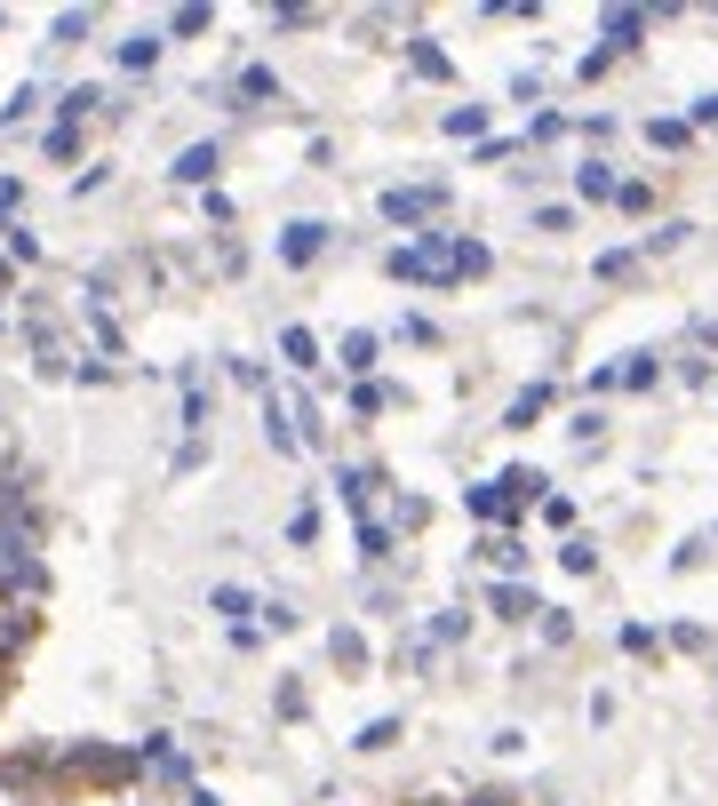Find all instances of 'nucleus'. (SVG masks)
I'll use <instances>...</instances> for the list:
<instances>
[{
  "instance_id": "f257e3e1",
  "label": "nucleus",
  "mask_w": 718,
  "mask_h": 806,
  "mask_svg": "<svg viewBox=\"0 0 718 806\" xmlns=\"http://www.w3.org/2000/svg\"><path fill=\"white\" fill-rule=\"evenodd\" d=\"M32 544H41V535H32V519H0V591H41V559H32Z\"/></svg>"
},
{
  "instance_id": "f03ea898",
  "label": "nucleus",
  "mask_w": 718,
  "mask_h": 806,
  "mask_svg": "<svg viewBox=\"0 0 718 806\" xmlns=\"http://www.w3.org/2000/svg\"><path fill=\"white\" fill-rule=\"evenodd\" d=\"M439 200H448V192H439V184H392L384 200H375V208H384L392 224H424V216L439 208Z\"/></svg>"
},
{
  "instance_id": "7ed1b4c3",
  "label": "nucleus",
  "mask_w": 718,
  "mask_h": 806,
  "mask_svg": "<svg viewBox=\"0 0 718 806\" xmlns=\"http://www.w3.org/2000/svg\"><path fill=\"white\" fill-rule=\"evenodd\" d=\"M320 248H328V224H320V216H296V224L280 232V264H312Z\"/></svg>"
},
{
  "instance_id": "20e7f679",
  "label": "nucleus",
  "mask_w": 718,
  "mask_h": 806,
  "mask_svg": "<svg viewBox=\"0 0 718 806\" xmlns=\"http://www.w3.org/2000/svg\"><path fill=\"white\" fill-rule=\"evenodd\" d=\"M646 24H655V9H607V17H599L607 56H614V49H639V32H646Z\"/></svg>"
},
{
  "instance_id": "39448f33",
  "label": "nucleus",
  "mask_w": 718,
  "mask_h": 806,
  "mask_svg": "<svg viewBox=\"0 0 718 806\" xmlns=\"http://www.w3.org/2000/svg\"><path fill=\"white\" fill-rule=\"evenodd\" d=\"M216 168H224V152H216V144H192V152H176V168H168V176H176V184H208Z\"/></svg>"
},
{
  "instance_id": "423d86ee",
  "label": "nucleus",
  "mask_w": 718,
  "mask_h": 806,
  "mask_svg": "<svg viewBox=\"0 0 718 806\" xmlns=\"http://www.w3.org/2000/svg\"><path fill=\"white\" fill-rule=\"evenodd\" d=\"M575 192H583V200H623V184H614L607 160H583V168H575Z\"/></svg>"
},
{
  "instance_id": "0eeeda50",
  "label": "nucleus",
  "mask_w": 718,
  "mask_h": 806,
  "mask_svg": "<svg viewBox=\"0 0 718 806\" xmlns=\"http://www.w3.org/2000/svg\"><path fill=\"white\" fill-rule=\"evenodd\" d=\"M160 49H168V32H136V41H120V64H128V73H152Z\"/></svg>"
},
{
  "instance_id": "6e6552de",
  "label": "nucleus",
  "mask_w": 718,
  "mask_h": 806,
  "mask_svg": "<svg viewBox=\"0 0 718 806\" xmlns=\"http://www.w3.org/2000/svg\"><path fill=\"white\" fill-rule=\"evenodd\" d=\"M280 359L312 376V367H320V335H312V327H288V335H280Z\"/></svg>"
},
{
  "instance_id": "1a4fd4ad",
  "label": "nucleus",
  "mask_w": 718,
  "mask_h": 806,
  "mask_svg": "<svg viewBox=\"0 0 718 806\" xmlns=\"http://www.w3.org/2000/svg\"><path fill=\"white\" fill-rule=\"evenodd\" d=\"M543 408H551V384H527V391H519V399H511V408H503V423H511V431H527V423H535Z\"/></svg>"
},
{
  "instance_id": "9d476101",
  "label": "nucleus",
  "mask_w": 718,
  "mask_h": 806,
  "mask_svg": "<svg viewBox=\"0 0 718 806\" xmlns=\"http://www.w3.org/2000/svg\"><path fill=\"white\" fill-rule=\"evenodd\" d=\"M271 96H280V73H271V64H248V73H239V105H271Z\"/></svg>"
},
{
  "instance_id": "9b49d317",
  "label": "nucleus",
  "mask_w": 718,
  "mask_h": 806,
  "mask_svg": "<svg viewBox=\"0 0 718 806\" xmlns=\"http://www.w3.org/2000/svg\"><path fill=\"white\" fill-rule=\"evenodd\" d=\"M495 487H503L511 503H535V495H543V472H527V463H519V472H503Z\"/></svg>"
},
{
  "instance_id": "f8f14e48",
  "label": "nucleus",
  "mask_w": 718,
  "mask_h": 806,
  "mask_svg": "<svg viewBox=\"0 0 718 806\" xmlns=\"http://www.w3.org/2000/svg\"><path fill=\"white\" fill-rule=\"evenodd\" d=\"M96 105H105V96H96V88H64V105H56L64 120H56V128H73V120H88Z\"/></svg>"
},
{
  "instance_id": "ddd939ff",
  "label": "nucleus",
  "mask_w": 718,
  "mask_h": 806,
  "mask_svg": "<svg viewBox=\"0 0 718 806\" xmlns=\"http://www.w3.org/2000/svg\"><path fill=\"white\" fill-rule=\"evenodd\" d=\"M407 64H416L424 80H448V56H439L431 41H407Z\"/></svg>"
},
{
  "instance_id": "4468645a",
  "label": "nucleus",
  "mask_w": 718,
  "mask_h": 806,
  "mask_svg": "<svg viewBox=\"0 0 718 806\" xmlns=\"http://www.w3.org/2000/svg\"><path fill=\"white\" fill-rule=\"evenodd\" d=\"M208 24H216V9H208V0H184V9L168 17V32H208Z\"/></svg>"
},
{
  "instance_id": "2eb2a0df",
  "label": "nucleus",
  "mask_w": 718,
  "mask_h": 806,
  "mask_svg": "<svg viewBox=\"0 0 718 806\" xmlns=\"http://www.w3.org/2000/svg\"><path fill=\"white\" fill-rule=\"evenodd\" d=\"M463 503H471V512H479V519H503V512H511V495H503L495 480H487V487H471Z\"/></svg>"
},
{
  "instance_id": "dca6fc26",
  "label": "nucleus",
  "mask_w": 718,
  "mask_h": 806,
  "mask_svg": "<svg viewBox=\"0 0 718 806\" xmlns=\"http://www.w3.org/2000/svg\"><path fill=\"white\" fill-rule=\"evenodd\" d=\"M344 367L367 384V367H375V335H344Z\"/></svg>"
},
{
  "instance_id": "f3484780",
  "label": "nucleus",
  "mask_w": 718,
  "mask_h": 806,
  "mask_svg": "<svg viewBox=\"0 0 718 806\" xmlns=\"http://www.w3.org/2000/svg\"><path fill=\"white\" fill-rule=\"evenodd\" d=\"M687 137H695L687 120H646V144H663V152H678V144H687Z\"/></svg>"
},
{
  "instance_id": "a211bd4d",
  "label": "nucleus",
  "mask_w": 718,
  "mask_h": 806,
  "mask_svg": "<svg viewBox=\"0 0 718 806\" xmlns=\"http://www.w3.org/2000/svg\"><path fill=\"white\" fill-rule=\"evenodd\" d=\"M655 376H663V367H655V352H631V359H623V384H631V391H646Z\"/></svg>"
},
{
  "instance_id": "6ab92c4d",
  "label": "nucleus",
  "mask_w": 718,
  "mask_h": 806,
  "mask_svg": "<svg viewBox=\"0 0 718 806\" xmlns=\"http://www.w3.org/2000/svg\"><path fill=\"white\" fill-rule=\"evenodd\" d=\"M495 615H535V591H519V583H495Z\"/></svg>"
},
{
  "instance_id": "aec40b11",
  "label": "nucleus",
  "mask_w": 718,
  "mask_h": 806,
  "mask_svg": "<svg viewBox=\"0 0 718 806\" xmlns=\"http://www.w3.org/2000/svg\"><path fill=\"white\" fill-rule=\"evenodd\" d=\"M479 272H487V248H479V240H456V280H479Z\"/></svg>"
},
{
  "instance_id": "412c9836",
  "label": "nucleus",
  "mask_w": 718,
  "mask_h": 806,
  "mask_svg": "<svg viewBox=\"0 0 718 806\" xmlns=\"http://www.w3.org/2000/svg\"><path fill=\"white\" fill-rule=\"evenodd\" d=\"M479 128H487V105H456L448 112V137H479Z\"/></svg>"
},
{
  "instance_id": "4be33fe9",
  "label": "nucleus",
  "mask_w": 718,
  "mask_h": 806,
  "mask_svg": "<svg viewBox=\"0 0 718 806\" xmlns=\"http://www.w3.org/2000/svg\"><path fill=\"white\" fill-rule=\"evenodd\" d=\"M559 567H567V576H591V567H599V551H591V544H583V535H575V544H567V551H559Z\"/></svg>"
},
{
  "instance_id": "5701e85b",
  "label": "nucleus",
  "mask_w": 718,
  "mask_h": 806,
  "mask_svg": "<svg viewBox=\"0 0 718 806\" xmlns=\"http://www.w3.org/2000/svg\"><path fill=\"white\" fill-rule=\"evenodd\" d=\"M360 551H367V559H392V527H375V519H360Z\"/></svg>"
},
{
  "instance_id": "b1692460",
  "label": "nucleus",
  "mask_w": 718,
  "mask_h": 806,
  "mask_svg": "<svg viewBox=\"0 0 718 806\" xmlns=\"http://www.w3.org/2000/svg\"><path fill=\"white\" fill-rule=\"evenodd\" d=\"M208 608H216V615H248V591H239V583H216Z\"/></svg>"
},
{
  "instance_id": "393cba45",
  "label": "nucleus",
  "mask_w": 718,
  "mask_h": 806,
  "mask_svg": "<svg viewBox=\"0 0 718 806\" xmlns=\"http://www.w3.org/2000/svg\"><path fill=\"white\" fill-rule=\"evenodd\" d=\"M392 734H399V719H367V727H360V751H384Z\"/></svg>"
},
{
  "instance_id": "a878e982",
  "label": "nucleus",
  "mask_w": 718,
  "mask_h": 806,
  "mask_svg": "<svg viewBox=\"0 0 718 806\" xmlns=\"http://www.w3.org/2000/svg\"><path fill=\"white\" fill-rule=\"evenodd\" d=\"M687 128H718V88H710V96H695V105H687Z\"/></svg>"
},
{
  "instance_id": "bb28decb",
  "label": "nucleus",
  "mask_w": 718,
  "mask_h": 806,
  "mask_svg": "<svg viewBox=\"0 0 718 806\" xmlns=\"http://www.w3.org/2000/svg\"><path fill=\"white\" fill-rule=\"evenodd\" d=\"M56 41H88V9H64L56 17Z\"/></svg>"
},
{
  "instance_id": "cd10ccee",
  "label": "nucleus",
  "mask_w": 718,
  "mask_h": 806,
  "mask_svg": "<svg viewBox=\"0 0 718 806\" xmlns=\"http://www.w3.org/2000/svg\"><path fill=\"white\" fill-rule=\"evenodd\" d=\"M479 551H487V559H495V567H503V576H519V559H527V551H519V544H479Z\"/></svg>"
},
{
  "instance_id": "c85d7f7f",
  "label": "nucleus",
  "mask_w": 718,
  "mask_h": 806,
  "mask_svg": "<svg viewBox=\"0 0 718 806\" xmlns=\"http://www.w3.org/2000/svg\"><path fill=\"white\" fill-rule=\"evenodd\" d=\"M17 200H24V184H17V176H0V240H9V208H17Z\"/></svg>"
},
{
  "instance_id": "c756f323",
  "label": "nucleus",
  "mask_w": 718,
  "mask_h": 806,
  "mask_svg": "<svg viewBox=\"0 0 718 806\" xmlns=\"http://www.w3.org/2000/svg\"><path fill=\"white\" fill-rule=\"evenodd\" d=\"M471 806H511V798H471Z\"/></svg>"
},
{
  "instance_id": "7c9ffc66",
  "label": "nucleus",
  "mask_w": 718,
  "mask_h": 806,
  "mask_svg": "<svg viewBox=\"0 0 718 806\" xmlns=\"http://www.w3.org/2000/svg\"><path fill=\"white\" fill-rule=\"evenodd\" d=\"M192 806H216V798H192Z\"/></svg>"
}]
</instances>
